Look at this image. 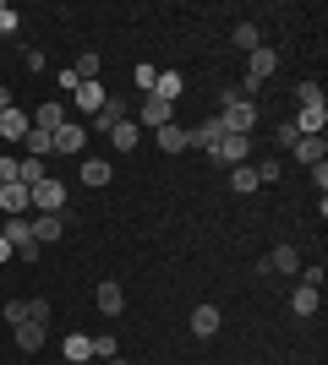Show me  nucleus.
Returning <instances> with one entry per match:
<instances>
[{"instance_id": "1", "label": "nucleus", "mask_w": 328, "mask_h": 365, "mask_svg": "<svg viewBox=\"0 0 328 365\" xmlns=\"http://www.w3.org/2000/svg\"><path fill=\"white\" fill-rule=\"evenodd\" d=\"M219 125L230 131V137H252V125H257V104H247L241 93H224V115Z\"/></svg>"}, {"instance_id": "2", "label": "nucleus", "mask_w": 328, "mask_h": 365, "mask_svg": "<svg viewBox=\"0 0 328 365\" xmlns=\"http://www.w3.org/2000/svg\"><path fill=\"white\" fill-rule=\"evenodd\" d=\"M28 197H33V213H61V207H66V185L55 180V175H44Z\"/></svg>"}, {"instance_id": "3", "label": "nucleus", "mask_w": 328, "mask_h": 365, "mask_svg": "<svg viewBox=\"0 0 328 365\" xmlns=\"http://www.w3.org/2000/svg\"><path fill=\"white\" fill-rule=\"evenodd\" d=\"M0 213H6V218H28L33 213V197H28V185H22V180L0 185Z\"/></svg>"}, {"instance_id": "4", "label": "nucleus", "mask_w": 328, "mask_h": 365, "mask_svg": "<svg viewBox=\"0 0 328 365\" xmlns=\"http://www.w3.org/2000/svg\"><path fill=\"white\" fill-rule=\"evenodd\" d=\"M274 71H279V49L257 44V49H252V55H247V82H257V88H263V82H268V76H274Z\"/></svg>"}, {"instance_id": "5", "label": "nucleus", "mask_w": 328, "mask_h": 365, "mask_svg": "<svg viewBox=\"0 0 328 365\" xmlns=\"http://www.w3.org/2000/svg\"><path fill=\"white\" fill-rule=\"evenodd\" d=\"M247 153H252V137H230V131H224V137H219V148L208 153V158H214V164H247Z\"/></svg>"}, {"instance_id": "6", "label": "nucleus", "mask_w": 328, "mask_h": 365, "mask_svg": "<svg viewBox=\"0 0 328 365\" xmlns=\"http://www.w3.org/2000/svg\"><path fill=\"white\" fill-rule=\"evenodd\" d=\"M290 125H296L301 137H323V125H328V104H307Z\"/></svg>"}, {"instance_id": "7", "label": "nucleus", "mask_w": 328, "mask_h": 365, "mask_svg": "<svg viewBox=\"0 0 328 365\" xmlns=\"http://www.w3.org/2000/svg\"><path fill=\"white\" fill-rule=\"evenodd\" d=\"M49 142H55V153H82L88 148V131H82L77 120H66L61 131H49Z\"/></svg>"}, {"instance_id": "8", "label": "nucleus", "mask_w": 328, "mask_h": 365, "mask_svg": "<svg viewBox=\"0 0 328 365\" xmlns=\"http://www.w3.org/2000/svg\"><path fill=\"white\" fill-rule=\"evenodd\" d=\"M28 131H33V120H28L16 104H11V109H0V137H6V142H22Z\"/></svg>"}, {"instance_id": "9", "label": "nucleus", "mask_w": 328, "mask_h": 365, "mask_svg": "<svg viewBox=\"0 0 328 365\" xmlns=\"http://www.w3.org/2000/svg\"><path fill=\"white\" fill-rule=\"evenodd\" d=\"M99 311H104V317H121V305H126V289L121 284H115V278H99Z\"/></svg>"}, {"instance_id": "10", "label": "nucleus", "mask_w": 328, "mask_h": 365, "mask_svg": "<svg viewBox=\"0 0 328 365\" xmlns=\"http://www.w3.org/2000/svg\"><path fill=\"white\" fill-rule=\"evenodd\" d=\"M28 235H33L39 245H55V240H61V213H39V218L28 224Z\"/></svg>"}, {"instance_id": "11", "label": "nucleus", "mask_w": 328, "mask_h": 365, "mask_svg": "<svg viewBox=\"0 0 328 365\" xmlns=\"http://www.w3.org/2000/svg\"><path fill=\"white\" fill-rule=\"evenodd\" d=\"M317 305H323V284H301V289L290 294V311H296V317H312Z\"/></svg>"}, {"instance_id": "12", "label": "nucleus", "mask_w": 328, "mask_h": 365, "mask_svg": "<svg viewBox=\"0 0 328 365\" xmlns=\"http://www.w3.org/2000/svg\"><path fill=\"white\" fill-rule=\"evenodd\" d=\"M290 153H296V164H307V169H312V164H323V158H328V142H323V137H301Z\"/></svg>"}, {"instance_id": "13", "label": "nucleus", "mask_w": 328, "mask_h": 365, "mask_svg": "<svg viewBox=\"0 0 328 365\" xmlns=\"http://www.w3.org/2000/svg\"><path fill=\"white\" fill-rule=\"evenodd\" d=\"M263 273H301V257H296V245H274V257L263 262Z\"/></svg>"}, {"instance_id": "14", "label": "nucleus", "mask_w": 328, "mask_h": 365, "mask_svg": "<svg viewBox=\"0 0 328 365\" xmlns=\"http://www.w3.org/2000/svg\"><path fill=\"white\" fill-rule=\"evenodd\" d=\"M71 98H77V109H82V115H99V109H104V98H109V93L99 88V82H82V88L71 93Z\"/></svg>"}, {"instance_id": "15", "label": "nucleus", "mask_w": 328, "mask_h": 365, "mask_svg": "<svg viewBox=\"0 0 328 365\" xmlns=\"http://www.w3.org/2000/svg\"><path fill=\"white\" fill-rule=\"evenodd\" d=\"M66 109H71V104H39V109H33V125H39V131H61Z\"/></svg>"}, {"instance_id": "16", "label": "nucleus", "mask_w": 328, "mask_h": 365, "mask_svg": "<svg viewBox=\"0 0 328 365\" xmlns=\"http://www.w3.org/2000/svg\"><path fill=\"white\" fill-rule=\"evenodd\" d=\"M154 142H159V153H187L192 148V142H187V131H181V125H159V131H154Z\"/></svg>"}, {"instance_id": "17", "label": "nucleus", "mask_w": 328, "mask_h": 365, "mask_svg": "<svg viewBox=\"0 0 328 365\" xmlns=\"http://www.w3.org/2000/svg\"><path fill=\"white\" fill-rule=\"evenodd\" d=\"M219 137H224V125H219V115H214V120H203L197 131H187V142H192V148H208V153L219 148Z\"/></svg>"}, {"instance_id": "18", "label": "nucleus", "mask_w": 328, "mask_h": 365, "mask_svg": "<svg viewBox=\"0 0 328 365\" xmlns=\"http://www.w3.org/2000/svg\"><path fill=\"white\" fill-rule=\"evenodd\" d=\"M142 125H170V104H164V98H159V93H148V98H142Z\"/></svg>"}, {"instance_id": "19", "label": "nucleus", "mask_w": 328, "mask_h": 365, "mask_svg": "<svg viewBox=\"0 0 328 365\" xmlns=\"http://www.w3.org/2000/svg\"><path fill=\"white\" fill-rule=\"evenodd\" d=\"M192 333H197V338L219 333V305H197V311H192Z\"/></svg>"}, {"instance_id": "20", "label": "nucleus", "mask_w": 328, "mask_h": 365, "mask_svg": "<svg viewBox=\"0 0 328 365\" xmlns=\"http://www.w3.org/2000/svg\"><path fill=\"white\" fill-rule=\"evenodd\" d=\"M181 88H187V76H181V71H159V82H154V93L164 98V104H175V98H181Z\"/></svg>"}, {"instance_id": "21", "label": "nucleus", "mask_w": 328, "mask_h": 365, "mask_svg": "<svg viewBox=\"0 0 328 365\" xmlns=\"http://www.w3.org/2000/svg\"><path fill=\"white\" fill-rule=\"evenodd\" d=\"M230 44H235V49H247V55H252V49L263 44V33H257V22H235V28H230Z\"/></svg>"}, {"instance_id": "22", "label": "nucleus", "mask_w": 328, "mask_h": 365, "mask_svg": "<svg viewBox=\"0 0 328 365\" xmlns=\"http://www.w3.org/2000/svg\"><path fill=\"white\" fill-rule=\"evenodd\" d=\"M61 354H66V360H71V365L94 360V344H88V333H71V338H66V344H61Z\"/></svg>"}, {"instance_id": "23", "label": "nucleus", "mask_w": 328, "mask_h": 365, "mask_svg": "<svg viewBox=\"0 0 328 365\" xmlns=\"http://www.w3.org/2000/svg\"><path fill=\"white\" fill-rule=\"evenodd\" d=\"M121 120H126V104H121V98H104V109L94 115V125H99V131H115Z\"/></svg>"}, {"instance_id": "24", "label": "nucleus", "mask_w": 328, "mask_h": 365, "mask_svg": "<svg viewBox=\"0 0 328 365\" xmlns=\"http://www.w3.org/2000/svg\"><path fill=\"white\" fill-rule=\"evenodd\" d=\"M16 349H44V327H39V322H16Z\"/></svg>"}, {"instance_id": "25", "label": "nucleus", "mask_w": 328, "mask_h": 365, "mask_svg": "<svg viewBox=\"0 0 328 365\" xmlns=\"http://www.w3.org/2000/svg\"><path fill=\"white\" fill-rule=\"evenodd\" d=\"M22 148H28V158H49V153H55V142H49V131H39V125H33L28 137H22Z\"/></svg>"}, {"instance_id": "26", "label": "nucleus", "mask_w": 328, "mask_h": 365, "mask_svg": "<svg viewBox=\"0 0 328 365\" xmlns=\"http://www.w3.org/2000/svg\"><path fill=\"white\" fill-rule=\"evenodd\" d=\"M16 180H22V185L33 191V185L44 180V158H16Z\"/></svg>"}, {"instance_id": "27", "label": "nucleus", "mask_w": 328, "mask_h": 365, "mask_svg": "<svg viewBox=\"0 0 328 365\" xmlns=\"http://www.w3.org/2000/svg\"><path fill=\"white\" fill-rule=\"evenodd\" d=\"M230 185L241 191V197H247V191H257V169H252V164H235V169H230Z\"/></svg>"}, {"instance_id": "28", "label": "nucleus", "mask_w": 328, "mask_h": 365, "mask_svg": "<svg viewBox=\"0 0 328 365\" xmlns=\"http://www.w3.org/2000/svg\"><path fill=\"white\" fill-rule=\"evenodd\" d=\"M109 142H115V148H137V142H142V131H137L131 120H121L115 131H109Z\"/></svg>"}, {"instance_id": "29", "label": "nucleus", "mask_w": 328, "mask_h": 365, "mask_svg": "<svg viewBox=\"0 0 328 365\" xmlns=\"http://www.w3.org/2000/svg\"><path fill=\"white\" fill-rule=\"evenodd\" d=\"M88 344H94V360H115V354H121L115 333H99V338H88Z\"/></svg>"}, {"instance_id": "30", "label": "nucleus", "mask_w": 328, "mask_h": 365, "mask_svg": "<svg viewBox=\"0 0 328 365\" xmlns=\"http://www.w3.org/2000/svg\"><path fill=\"white\" fill-rule=\"evenodd\" d=\"M71 71H77V82H99V71H104V61H99V55H82V61L71 66Z\"/></svg>"}, {"instance_id": "31", "label": "nucleus", "mask_w": 328, "mask_h": 365, "mask_svg": "<svg viewBox=\"0 0 328 365\" xmlns=\"http://www.w3.org/2000/svg\"><path fill=\"white\" fill-rule=\"evenodd\" d=\"M82 180L88 185H109V164L104 158H88V164H82Z\"/></svg>"}, {"instance_id": "32", "label": "nucleus", "mask_w": 328, "mask_h": 365, "mask_svg": "<svg viewBox=\"0 0 328 365\" xmlns=\"http://www.w3.org/2000/svg\"><path fill=\"white\" fill-rule=\"evenodd\" d=\"M6 240H11V245L33 240V235H28V218H6Z\"/></svg>"}, {"instance_id": "33", "label": "nucleus", "mask_w": 328, "mask_h": 365, "mask_svg": "<svg viewBox=\"0 0 328 365\" xmlns=\"http://www.w3.org/2000/svg\"><path fill=\"white\" fill-rule=\"evenodd\" d=\"M257 169V185H274L279 180V158H263V164H252Z\"/></svg>"}, {"instance_id": "34", "label": "nucleus", "mask_w": 328, "mask_h": 365, "mask_svg": "<svg viewBox=\"0 0 328 365\" xmlns=\"http://www.w3.org/2000/svg\"><path fill=\"white\" fill-rule=\"evenodd\" d=\"M131 82H137V88H142V93H154V82H159V71H154V66H148V61H142V66H137V71H131Z\"/></svg>"}, {"instance_id": "35", "label": "nucleus", "mask_w": 328, "mask_h": 365, "mask_svg": "<svg viewBox=\"0 0 328 365\" xmlns=\"http://www.w3.org/2000/svg\"><path fill=\"white\" fill-rule=\"evenodd\" d=\"M296 98H301V109H307V104H323V88H317V82H301Z\"/></svg>"}, {"instance_id": "36", "label": "nucleus", "mask_w": 328, "mask_h": 365, "mask_svg": "<svg viewBox=\"0 0 328 365\" xmlns=\"http://www.w3.org/2000/svg\"><path fill=\"white\" fill-rule=\"evenodd\" d=\"M55 88H61V93H77L82 82H77V71H71V66H66V71H55Z\"/></svg>"}, {"instance_id": "37", "label": "nucleus", "mask_w": 328, "mask_h": 365, "mask_svg": "<svg viewBox=\"0 0 328 365\" xmlns=\"http://www.w3.org/2000/svg\"><path fill=\"white\" fill-rule=\"evenodd\" d=\"M6 322H11V327H16V322H28V300H6Z\"/></svg>"}, {"instance_id": "38", "label": "nucleus", "mask_w": 328, "mask_h": 365, "mask_svg": "<svg viewBox=\"0 0 328 365\" xmlns=\"http://www.w3.org/2000/svg\"><path fill=\"white\" fill-rule=\"evenodd\" d=\"M28 322H39V327H44V322H49V300H28Z\"/></svg>"}, {"instance_id": "39", "label": "nucleus", "mask_w": 328, "mask_h": 365, "mask_svg": "<svg viewBox=\"0 0 328 365\" xmlns=\"http://www.w3.org/2000/svg\"><path fill=\"white\" fill-rule=\"evenodd\" d=\"M274 137H279V148H296V142H301V131H296V125H290V120H284L279 131H274Z\"/></svg>"}, {"instance_id": "40", "label": "nucleus", "mask_w": 328, "mask_h": 365, "mask_svg": "<svg viewBox=\"0 0 328 365\" xmlns=\"http://www.w3.org/2000/svg\"><path fill=\"white\" fill-rule=\"evenodd\" d=\"M16 251V262H39V240H22V245H11Z\"/></svg>"}, {"instance_id": "41", "label": "nucleus", "mask_w": 328, "mask_h": 365, "mask_svg": "<svg viewBox=\"0 0 328 365\" xmlns=\"http://www.w3.org/2000/svg\"><path fill=\"white\" fill-rule=\"evenodd\" d=\"M0 33H16V11L6 6V0H0Z\"/></svg>"}, {"instance_id": "42", "label": "nucleus", "mask_w": 328, "mask_h": 365, "mask_svg": "<svg viewBox=\"0 0 328 365\" xmlns=\"http://www.w3.org/2000/svg\"><path fill=\"white\" fill-rule=\"evenodd\" d=\"M6 180H16V158H11V153L0 158V185H6Z\"/></svg>"}, {"instance_id": "43", "label": "nucleus", "mask_w": 328, "mask_h": 365, "mask_svg": "<svg viewBox=\"0 0 328 365\" xmlns=\"http://www.w3.org/2000/svg\"><path fill=\"white\" fill-rule=\"evenodd\" d=\"M0 262H11V240L6 235H0Z\"/></svg>"}, {"instance_id": "44", "label": "nucleus", "mask_w": 328, "mask_h": 365, "mask_svg": "<svg viewBox=\"0 0 328 365\" xmlns=\"http://www.w3.org/2000/svg\"><path fill=\"white\" fill-rule=\"evenodd\" d=\"M104 365H126V360H121V354H115V360H104Z\"/></svg>"}]
</instances>
